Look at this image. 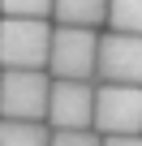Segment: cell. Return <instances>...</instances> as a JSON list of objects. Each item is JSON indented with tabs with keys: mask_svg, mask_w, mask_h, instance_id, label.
<instances>
[{
	"mask_svg": "<svg viewBox=\"0 0 142 146\" xmlns=\"http://www.w3.org/2000/svg\"><path fill=\"white\" fill-rule=\"evenodd\" d=\"M52 26L35 17H0V64L9 69H43L52 56Z\"/></svg>",
	"mask_w": 142,
	"mask_h": 146,
	"instance_id": "obj_1",
	"label": "cell"
},
{
	"mask_svg": "<svg viewBox=\"0 0 142 146\" xmlns=\"http://www.w3.org/2000/svg\"><path fill=\"white\" fill-rule=\"evenodd\" d=\"M95 69H99V35L95 30L56 26L47 73H52L56 82H95Z\"/></svg>",
	"mask_w": 142,
	"mask_h": 146,
	"instance_id": "obj_2",
	"label": "cell"
},
{
	"mask_svg": "<svg viewBox=\"0 0 142 146\" xmlns=\"http://www.w3.org/2000/svg\"><path fill=\"white\" fill-rule=\"evenodd\" d=\"M52 99V78L43 69L0 73V120H43Z\"/></svg>",
	"mask_w": 142,
	"mask_h": 146,
	"instance_id": "obj_3",
	"label": "cell"
},
{
	"mask_svg": "<svg viewBox=\"0 0 142 146\" xmlns=\"http://www.w3.org/2000/svg\"><path fill=\"white\" fill-rule=\"evenodd\" d=\"M95 133L138 137L142 133V86H95Z\"/></svg>",
	"mask_w": 142,
	"mask_h": 146,
	"instance_id": "obj_4",
	"label": "cell"
},
{
	"mask_svg": "<svg viewBox=\"0 0 142 146\" xmlns=\"http://www.w3.org/2000/svg\"><path fill=\"white\" fill-rule=\"evenodd\" d=\"M47 120L56 133L95 129V82H52Z\"/></svg>",
	"mask_w": 142,
	"mask_h": 146,
	"instance_id": "obj_5",
	"label": "cell"
},
{
	"mask_svg": "<svg viewBox=\"0 0 142 146\" xmlns=\"http://www.w3.org/2000/svg\"><path fill=\"white\" fill-rule=\"evenodd\" d=\"M99 86H142V39L138 35H108L99 39Z\"/></svg>",
	"mask_w": 142,
	"mask_h": 146,
	"instance_id": "obj_6",
	"label": "cell"
},
{
	"mask_svg": "<svg viewBox=\"0 0 142 146\" xmlns=\"http://www.w3.org/2000/svg\"><path fill=\"white\" fill-rule=\"evenodd\" d=\"M52 17L69 30H95L99 22H108V0H56Z\"/></svg>",
	"mask_w": 142,
	"mask_h": 146,
	"instance_id": "obj_7",
	"label": "cell"
},
{
	"mask_svg": "<svg viewBox=\"0 0 142 146\" xmlns=\"http://www.w3.org/2000/svg\"><path fill=\"white\" fill-rule=\"evenodd\" d=\"M0 146H52L43 120H0Z\"/></svg>",
	"mask_w": 142,
	"mask_h": 146,
	"instance_id": "obj_8",
	"label": "cell"
},
{
	"mask_svg": "<svg viewBox=\"0 0 142 146\" xmlns=\"http://www.w3.org/2000/svg\"><path fill=\"white\" fill-rule=\"evenodd\" d=\"M108 26H112V35L142 39V0H108Z\"/></svg>",
	"mask_w": 142,
	"mask_h": 146,
	"instance_id": "obj_9",
	"label": "cell"
},
{
	"mask_svg": "<svg viewBox=\"0 0 142 146\" xmlns=\"http://www.w3.org/2000/svg\"><path fill=\"white\" fill-rule=\"evenodd\" d=\"M56 0H0V13L5 17H35V22H47Z\"/></svg>",
	"mask_w": 142,
	"mask_h": 146,
	"instance_id": "obj_10",
	"label": "cell"
},
{
	"mask_svg": "<svg viewBox=\"0 0 142 146\" xmlns=\"http://www.w3.org/2000/svg\"><path fill=\"white\" fill-rule=\"evenodd\" d=\"M52 146H103V137L95 129H78V133H52Z\"/></svg>",
	"mask_w": 142,
	"mask_h": 146,
	"instance_id": "obj_11",
	"label": "cell"
},
{
	"mask_svg": "<svg viewBox=\"0 0 142 146\" xmlns=\"http://www.w3.org/2000/svg\"><path fill=\"white\" fill-rule=\"evenodd\" d=\"M103 146H142V133L138 137H103Z\"/></svg>",
	"mask_w": 142,
	"mask_h": 146,
	"instance_id": "obj_12",
	"label": "cell"
}]
</instances>
